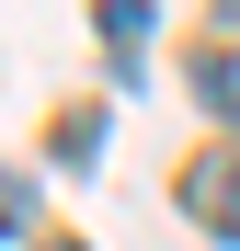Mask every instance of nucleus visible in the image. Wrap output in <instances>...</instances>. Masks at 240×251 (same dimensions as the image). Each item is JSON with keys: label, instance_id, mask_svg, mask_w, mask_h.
I'll return each mask as SVG.
<instances>
[{"label": "nucleus", "instance_id": "1", "mask_svg": "<svg viewBox=\"0 0 240 251\" xmlns=\"http://www.w3.org/2000/svg\"><path fill=\"white\" fill-rule=\"evenodd\" d=\"M183 205H194V217H206L229 251H240V149H217V160H194V172H183Z\"/></svg>", "mask_w": 240, "mask_h": 251}, {"label": "nucleus", "instance_id": "2", "mask_svg": "<svg viewBox=\"0 0 240 251\" xmlns=\"http://www.w3.org/2000/svg\"><path fill=\"white\" fill-rule=\"evenodd\" d=\"M103 34H114V69L137 80V34H149V0H103Z\"/></svg>", "mask_w": 240, "mask_h": 251}, {"label": "nucleus", "instance_id": "3", "mask_svg": "<svg viewBox=\"0 0 240 251\" xmlns=\"http://www.w3.org/2000/svg\"><path fill=\"white\" fill-rule=\"evenodd\" d=\"M92 149H103V114H69V126H57V160L80 172V160H92Z\"/></svg>", "mask_w": 240, "mask_h": 251}, {"label": "nucleus", "instance_id": "4", "mask_svg": "<svg viewBox=\"0 0 240 251\" xmlns=\"http://www.w3.org/2000/svg\"><path fill=\"white\" fill-rule=\"evenodd\" d=\"M206 103H229V114H240V57H206Z\"/></svg>", "mask_w": 240, "mask_h": 251}, {"label": "nucleus", "instance_id": "5", "mask_svg": "<svg viewBox=\"0 0 240 251\" xmlns=\"http://www.w3.org/2000/svg\"><path fill=\"white\" fill-rule=\"evenodd\" d=\"M46 251H80V240H46Z\"/></svg>", "mask_w": 240, "mask_h": 251}]
</instances>
